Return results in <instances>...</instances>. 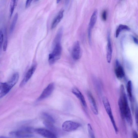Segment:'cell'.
Masks as SVG:
<instances>
[{
	"instance_id": "6da1fadb",
	"label": "cell",
	"mask_w": 138,
	"mask_h": 138,
	"mask_svg": "<svg viewBox=\"0 0 138 138\" xmlns=\"http://www.w3.org/2000/svg\"><path fill=\"white\" fill-rule=\"evenodd\" d=\"M120 92V95L118 103L121 118L123 120L125 119L129 124L131 126L133 123L131 113L123 85L121 86Z\"/></svg>"
},
{
	"instance_id": "7a4b0ae2",
	"label": "cell",
	"mask_w": 138,
	"mask_h": 138,
	"mask_svg": "<svg viewBox=\"0 0 138 138\" xmlns=\"http://www.w3.org/2000/svg\"><path fill=\"white\" fill-rule=\"evenodd\" d=\"M18 73H15L9 81L7 83H1L0 84V98L5 96L11 89L17 83L19 79Z\"/></svg>"
},
{
	"instance_id": "3957f363",
	"label": "cell",
	"mask_w": 138,
	"mask_h": 138,
	"mask_svg": "<svg viewBox=\"0 0 138 138\" xmlns=\"http://www.w3.org/2000/svg\"><path fill=\"white\" fill-rule=\"evenodd\" d=\"M54 47L53 51L49 57V62L50 65L53 64L59 59L61 55L62 48L60 43L56 44Z\"/></svg>"
},
{
	"instance_id": "277c9868",
	"label": "cell",
	"mask_w": 138,
	"mask_h": 138,
	"mask_svg": "<svg viewBox=\"0 0 138 138\" xmlns=\"http://www.w3.org/2000/svg\"><path fill=\"white\" fill-rule=\"evenodd\" d=\"M102 100L105 110L110 119L116 132L117 133L118 132V130L114 118L112 114L110 104L106 97H104Z\"/></svg>"
},
{
	"instance_id": "5b68a950",
	"label": "cell",
	"mask_w": 138,
	"mask_h": 138,
	"mask_svg": "<svg viewBox=\"0 0 138 138\" xmlns=\"http://www.w3.org/2000/svg\"><path fill=\"white\" fill-rule=\"evenodd\" d=\"M80 124L75 122L67 121L64 122L62 125L63 130L67 132H70L76 130L80 126Z\"/></svg>"
},
{
	"instance_id": "8992f818",
	"label": "cell",
	"mask_w": 138,
	"mask_h": 138,
	"mask_svg": "<svg viewBox=\"0 0 138 138\" xmlns=\"http://www.w3.org/2000/svg\"><path fill=\"white\" fill-rule=\"evenodd\" d=\"M71 54L73 58L75 60H78L81 58L82 55V51L78 41H76L73 44Z\"/></svg>"
},
{
	"instance_id": "52a82bcc",
	"label": "cell",
	"mask_w": 138,
	"mask_h": 138,
	"mask_svg": "<svg viewBox=\"0 0 138 138\" xmlns=\"http://www.w3.org/2000/svg\"><path fill=\"white\" fill-rule=\"evenodd\" d=\"M9 134L12 136L17 138H29L34 136L32 133L28 132L25 128L11 132Z\"/></svg>"
},
{
	"instance_id": "ba28073f",
	"label": "cell",
	"mask_w": 138,
	"mask_h": 138,
	"mask_svg": "<svg viewBox=\"0 0 138 138\" xmlns=\"http://www.w3.org/2000/svg\"><path fill=\"white\" fill-rule=\"evenodd\" d=\"M98 16V11L96 9L92 14L89 24L88 30V35L89 42L91 43V30L94 27L96 22Z\"/></svg>"
},
{
	"instance_id": "9c48e42d",
	"label": "cell",
	"mask_w": 138,
	"mask_h": 138,
	"mask_svg": "<svg viewBox=\"0 0 138 138\" xmlns=\"http://www.w3.org/2000/svg\"><path fill=\"white\" fill-rule=\"evenodd\" d=\"M54 87V84L53 83H51L49 85L44 89L41 95L38 98V101H41L50 96L53 91Z\"/></svg>"
},
{
	"instance_id": "30bf717a",
	"label": "cell",
	"mask_w": 138,
	"mask_h": 138,
	"mask_svg": "<svg viewBox=\"0 0 138 138\" xmlns=\"http://www.w3.org/2000/svg\"><path fill=\"white\" fill-rule=\"evenodd\" d=\"M35 132L46 138H58L55 133L47 129L38 128L35 129Z\"/></svg>"
},
{
	"instance_id": "8fae6325",
	"label": "cell",
	"mask_w": 138,
	"mask_h": 138,
	"mask_svg": "<svg viewBox=\"0 0 138 138\" xmlns=\"http://www.w3.org/2000/svg\"><path fill=\"white\" fill-rule=\"evenodd\" d=\"M36 67V64H34L28 70L27 73L25 77H24V78L20 84V87H23L30 79L35 72Z\"/></svg>"
},
{
	"instance_id": "7c38bea8",
	"label": "cell",
	"mask_w": 138,
	"mask_h": 138,
	"mask_svg": "<svg viewBox=\"0 0 138 138\" xmlns=\"http://www.w3.org/2000/svg\"><path fill=\"white\" fill-rule=\"evenodd\" d=\"M72 92L79 100L84 108L86 109L87 106L86 101L82 93L76 87L72 88Z\"/></svg>"
},
{
	"instance_id": "4fadbf2b",
	"label": "cell",
	"mask_w": 138,
	"mask_h": 138,
	"mask_svg": "<svg viewBox=\"0 0 138 138\" xmlns=\"http://www.w3.org/2000/svg\"><path fill=\"white\" fill-rule=\"evenodd\" d=\"M115 71L118 78L121 79L125 76V73L124 68L117 59L116 61Z\"/></svg>"
},
{
	"instance_id": "5bb4252c",
	"label": "cell",
	"mask_w": 138,
	"mask_h": 138,
	"mask_svg": "<svg viewBox=\"0 0 138 138\" xmlns=\"http://www.w3.org/2000/svg\"><path fill=\"white\" fill-rule=\"evenodd\" d=\"M87 96L92 111L95 115H98V109L94 97L91 93L90 92H88Z\"/></svg>"
},
{
	"instance_id": "9a60e30c",
	"label": "cell",
	"mask_w": 138,
	"mask_h": 138,
	"mask_svg": "<svg viewBox=\"0 0 138 138\" xmlns=\"http://www.w3.org/2000/svg\"><path fill=\"white\" fill-rule=\"evenodd\" d=\"M108 43L107 47V60L108 63H111L112 57V49L110 38V33L109 32L107 36Z\"/></svg>"
},
{
	"instance_id": "2e32d148",
	"label": "cell",
	"mask_w": 138,
	"mask_h": 138,
	"mask_svg": "<svg viewBox=\"0 0 138 138\" xmlns=\"http://www.w3.org/2000/svg\"><path fill=\"white\" fill-rule=\"evenodd\" d=\"M64 12V10L63 9L61 10L59 12L52 24L51 29H54L61 21L63 17Z\"/></svg>"
},
{
	"instance_id": "e0dca14e",
	"label": "cell",
	"mask_w": 138,
	"mask_h": 138,
	"mask_svg": "<svg viewBox=\"0 0 138 138\" xmlns=\"http://www.w3.org/2000/svg\"><path fill=\"white\" fill-rule=\"evenodd\" d=\"M127 88L129 98L131 103V107H133V98L132 95V85L131 81H129L127 84Z\"/></svg>"
},
{
	"instance_id": "ac0fdd59",
	"label": "cell",
	"mask_w": 138,
	"mask_h": 138,
	"mask_svg": "<svg viewBox=\"0 0 138 138\" xmlns=\"http://www.w3.org/2000/svg\"><path fill=\"white\" fill-rule=\"evenodd\" d=\"M63 32V28L61 27L58 30L54 39L53 43L54 46L56 44L60 43L61 40L62 35Z\"/></svg>"
},
{
	"instance_id": "d6986e66",
	"label": "cell",
	"mask_w": 138,
	"mask_h": 138,
	"mask_svg": "<svg viewBox=\"0 0 138 138\" xmlns=\"http://www.w3.org/2000/svg\"><path fill=\"white\" fill-rule=\"evenodd\" d=\"M44 125L47 127L50 130L55 133L56 132V129L52 123L49 122L45 121L43 123Z\"/></svg>"
},
{
	"instance_id": "ffe728a7",
	"label": "cell",
	"mask_w": 138,
	"mask_h": 138,
	"mask_svg": "<svg viewBox=\"0 0 138 138\" xmlns=\"http://www.w3.org/2000/svg\"><path fill=\"white\" fill-rule=\"evenodd\" d=\"M130 30L128 26L126 25H120L118 28L116 33V37H118L120 32L123 30Z\"/></svg>"
},
{
	"instance_id": "44dd1931",
	"label": "cell",
	"mask_w": 138,
	"mask_h": 138,
	"mask_svg": "<svg viewBox=\"0 0 138 138\" xmlns=\"http://www.w3.org/2000/svg\"><path fill=\"white\" fill-rule=\"evenodd\" d=\"M17 1L12 0L11 1L10 5V16L11 18L15 8L17 5Z\"/></svg>"
},
{
	"instance_id": "7402d4cb",
	"label": "cell",
	"mask_w": 138,
	"mask_h": 138,
	"mask_svg": "<svg viewBox=\"0 0 138 138\" xmlns=\"http://www.w3.org/2000/svg\"><path fill=\"white\" fill-rule=\"evenodd\" d=\"M18 17V14L17 13H16L14 16L10 27V33H12L14 29L16 24L17 22Z\"/></svg>"
},
{
	"instance_id": "603a6c76",
	"label": "cell",
	"mask_w": 138,
	"mask_h": 138,
	"mask_svg": "<svg viewBox=\"0 0 138 138\" xmlns=\"http://www.w3.org/2000/svg\"><path fill=\"white\" fill-rule=\"evenodd\" d=\"M43 116L46 120L45 121L49 122L52 123H55V120L49 114L46 113H43Z\"/></svg>"
},
{
	"instance_id": "cb8c5ba5",
	"label": "cell",
	"mask_w": 138,
	"mask_h": 138,
	"mask_svg": "<svg viewBox=\"0 0 138 138\" xmlns=\"http://www.w3.org/2000/svg\"><path fill=\"white\" fill-rule=\"evenodd\" d=\"M87 128L89 135L90 136V138H96L93 129L90 124H88L87 125Z\"/></svg>"
},
{
	"instance_id": "d4e9b609",
	"label": "cell",
	"mask_w": 138,
	"mask_h": 138,
	"mask_svg": "<svg viewBox=\"0 0 138 138\" xmlns=\"http://www.w3.org/2000/svg\"><path fill=\"white\" fill-rule=\"evenodd\" d=\"M135 119L137 131H138V105L136 106L135 111Z\"/></svg>"
},
{
	"instance_id": "484cf974",
	"label": "cell",
	"mask_w": 138,
	"mask_h": 138,
	"mask_svg": "<svg viewBox=\"0 0 138 138\" xmlns=\"http://www.w3.org/2000/svg\"><path fill=\"white\" fill-rule=\"evenodd\" d=\"M4 40V35L2 31H0V48L1 49Z\"/></svg>"
},
{
	"instance_id": "4316f807",
	"label": "cell",
	"mask_w": 138,
	"mask_h": 138,
	"mask_svg": "<svg viewBox=\"0 0 138 138\" xmlns=\"http://www.w3.org/2000/svg\"><path fill=\"white\" fill-rule=\"evenodd\" d=\"M8 44V40L7 36H6L5 42H4L3 46V49L4 51H5L6 50Z\"/></svg>"
},
{
	"instance_id": "83f0119b",
	"label": "cell",
	"mask_w": 138,
	"mask_h": 138,
	"mask_svg": "<svg viewBox=\"0 0 138 138\" xmlns=\"http://www.w3.org/2000/svg\"><path fill=\"white\" fill-rule=\"evenodd\" d=\"M102 19L104 21H105L107 18V13L106 11H104L102 14Z\"/></svg>"
},
{
	"instance_id": "f1b7e54d",
	"label": "cell",
	"mask_w": 138,
	"mask_h": 138,
	"mask_svg": "<svg viewBox=\"0 0 138 138\" xmlns=\"http://www.w3.org/2000/svg\"><path fill=\"white\" fill-rule=\"evenodd\" d=\"M32 1L31 0H27V1L25 6L26 8H28L30 6Z\"/></svg>"
},
{
	"instance_id": "f546056e",
	"label": "cell",
	"mask_w": 138,
	"mask_h": 138,
	"mask_svg": "<svg viewBox=\"0 0 138 138\" xmlns=\"http://www.w3.org/2000/svg\"><path fill=\"white\" fill-rule=\"evenodd\" d=\"M133 138H138V134L135 131H133L132 132Z\"/></svg>"
},
{
	"instance_id": "4dcf8cb0",
	"label": "cell",
	"mask_w": 138,
	"mask_h": 138,
	"mask_svg": "<svg viewBox=\"0 0 138 138\" xmlns=\"http://www.w3.org/2000/svg\"><path fill=\"white\" fill-rule=\"evenodd\" d=\"M133 39L135 43L136 44H138V40L135 37H133Z\"/></svg>"
},
{
	"instance_id": "1f68e13d",
	"label": "cell",
	"mask_w": 138,
	"mask_h": 138,
	"mask_svg": "<svg viewBox=\"0 0 138 138\" xmlns=\"http://www.w3.org/2000/svg\"><path fill=\"white\" fill-rule=\"evenodd\" d=\"M0 138H11L2 136H1V137H0Z\"/></svg>"
},
{
	"instance_id": "d6a6232c",
	"label": "cell",
	"mask_w": 138,
	"mask_h": 138,
	"mask_svg": "<svg viewBox=\"0 0 138 138\" xmlns=\"http://www.w3.org/2000/svg\"><path fill=\"white\" fill-rule=\"evenodd\" d=\"M60 1H57V3H58Z\"/></svg>"
}]
</instances>
